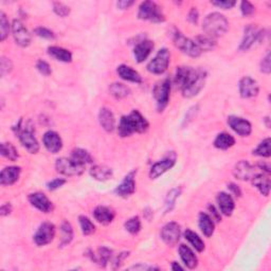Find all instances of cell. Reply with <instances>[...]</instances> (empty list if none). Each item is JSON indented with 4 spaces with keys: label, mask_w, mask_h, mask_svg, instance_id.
<instances>
[{
    "label": "cell",
    "mask_w": 271,
    "mask_h": 271,
    "mask_svg": "<svg viewBox=\"0 0 271 271\" xmlns=\"http://www.w3.org/2000/svg\"><path fill=\"white\" fill-rule=\"evenodd\" d=\"M202 30L206 35L216 39L227 33L229 30V21L222 14L218 12H213L203 19Z\"/></svg>",
    "instance_id": "6da1fadb"
},
{
    "label": "cell",
    "mask_w": 271,
    "mask_h": 271,
    "mask_svg": "<svg viewBox=\"0 0 271 271\" xmlns=\"http://www.w3.org/2000/svg\"><path fill=\"white\" fill-rule=\"evenodd\" d=\"M207 80V71L203 69H194L193 68L190 76L184 83L181 89L182 95L186 99L194 98L199 93L204 87Z\"/></svg>",
    "instance_id": "7a4b0ae2"
},
{
    "label": "cell",
    "mask_w": 271,
    "mask_h": 271,
    "mask_svg": "<svg viewBox=\"0 0 271 271\" xmlns=\"http://www.w3.org/2000/svg\"><path fill=\"white\" fill-rule=\"evenodd\" d=\"M21 123L22 120H19L17 127H15L17 128L16 134L18 135V139L30 154H37L39 152V143L34 135L33 128H31V126L29 125L21 127Z\"/></svg>",
    "instance_id": "3957f363"
},
{
    "label": "cell",
    "mask_w": 271,
    "mask_h": 271,
    "mask_svg": "<svg viewBox=\"0 0 271 271\" xmlns=\"http://www.w3.org/2000/svg\"><path fill=\"white\" fill-rule=\"evenodd\" d=\"M138 18L141 20H147L156 23L164 22L165 16L162 13L159 5L154 1H143L138 11Z\"/></svg>",
    "instance_id": "277c9868"
},
{
    "label": "cell",
    "mask_w": 271,
    "mask_h": 271,
    "mask_svg": "<svg viewBox=\"0 0 271 271\" xmlns=\"http://www.w3.org/2000/svg\"><path fill=\"white\" fill-rule=\"evenodd\" d=\"M172 83L170 79H164L157 83L154 87L153 95L157 104V109L159 112L163 111L170 102Z\"/></svg>",
    "instance_id": "5b68a950"
},
{
    "label": "cell",
    "mask_w": 271,
    "mask_h": 271,
    "mask_svg": "<svg viewBox=\"0 0 271 271\" xmlns=\"http://www.w3.org/2000/svg\"><path fill=\"white\" fill-rule=\"evenodd\" d=\"M173 40L174 44H175V46L179 50H181V52L191 57H198L200 56V54L202 53L199 49V47L195 44L194 40L185 37V36L182 33H180L178 30H174Z\"/></svg>",
    "instance_id": "8992f818"
},
{
    "label": "cell",
    "mask_w": 271,
    "mask_h": 271,
    "mask_svg": "<svg viewBox=\"0 0 271 271\" xmlns=\"http://www.w3.org/2000/svg\"><path fill=\"white\" fill-rule=\"evenodd\" d=\"M55 170L61 175L72 177L80 176L85 171V165L77 163L72 158H58L55 162Z\"/></svg>",
    "instance_id": "52a82bcc"
},
{
    "label": "cell",
    "mask_w": 271,
    "mask_h": 271,
    "mask_svg": "<svg viewBox=\"0 0 271 271\" xmlns=\"http://www.w3.org/2000/svg\"><path fill=\"white\" fill-rule=\"evenodd\" d=\"M171 62V54L166 48L160 49L156 56L147 64V71L153 74H163Z\"/></svg>",
    "instance_id": "ba28073f"
},
{
    "label": "cell",
    "mask_w": 271,
    "mask_h": 271,
    "mask_svg": "<svg viewBox=\"0 0 271 271\" xmlns=\"http://www.w3.org/2000/svg\"><path fill=\"white\" fill-rule=\"evenodd\" d=\"M177 160V156L174 152L168 153L165 157L156 162L155 164H153V166L150 167L149 170V178L150 179H157L158 177H160L161 175H163L165 172H167L168 170L175 165Z\"/></svg>",
    "instance_id": "9c48e42d"
},
{
    "label": "cell",
    "mask_w": 271,
    "mask_h": 271,
    "mask_svg": "<svg viewBox=\"0 0 271 271\" xmlns=\"http://www.w3.org/2000/svg\"><path fill=\"white\" fill-rule=\"evenodd\" d=\"M12 33H13V37L16 45L19 47L27 48L31 44L32 36L21 20H13V23H12Z\"/></svg>",
    "instance_id": "30bf717a"
},
{
    "label": "cell",
    "mask_w": 271,
    "mask_h": 271,
    "mask_svg": "<svg viewBox=\"0 0 271 271\" xmlns=\"http://www.w3.org/2000/svg\"><path fill=\"white\" fill-rule=\"evenodd\" d=\"M55 232H56V229L53 224L48 221L43 222L35 233L34 243L39 247L50 244L54 239V237H55Z\"/></svg>",
    "instance_id": "8fae6325"
},
{
    "label": "cell",
    "mask_w": 271,
    "mask_h": 271,
    "mask_svg": "<svg viewBox=\"0 0 271 271\" xmlns=\"http://www.w3.org/2000/svg\"><path fill=\"white\" fill-rule=\"evenodd\" d=\"M181 236V228L176 221L167 222L161 230V238L168 246H175Z\"/></svg>",
    "instance_id": "7c38bea8"
},
{
    "label": "cell",
    "mask_w": 271,
    "mask_h": 271,
    "mask_svg": "<svg viewBox=\"0 0 271 271\" xmlns=\"http://www.w3.org/2000/svg\"><path fill=\"white\" fill-rule=\"evenodd\" d=\"M262 37V31L257 29L254 25H249L245 28L244 36L242 43L239 45L240 51H248L250 48L253 46L256 41H258Z\"/></svg>",
    "instance_id": "4fadbf2b"
},
{
    "label": "cell",
    "mask_w": 271,
    "mask_h": 271,
    "mask_svg": "<svg viewBox=\"0 0 271 271\" xmlns=\"http://www.w3.org/2000/svg\"><path fill=\"white\" fill-rule=\"evenodd\" d=\"M239 94L243 99L254 98L260 92V86L255 80L250 76H244L238 84Z\"/></svg>",
    "instance_id": "5bb4252c"
},
{
    "label": "cell",
    "mask_w": 271,
    "mask_h": 271,
    "mask_svg": "<svg viewBox=\"0 0 271 271\" xmlns=\"http://www.w3.org/2000/svg\"><path fill=\"white\" fill-rule=\"evenodd\" d=\"M228 124L231 129L240 137H248L252 132V125L251 123L244 118L230 116L228 117Z\"/></svg>",
    "instance_id": "9a60e30c"
},
{
    "label": "cell",
    "mask_w": 271,
    "mask_h": 271,
    "mask_svg": "<svg viewBox=\"0 0 271 271\" xmlns=\"http://www.w3.org/2000/svg\"><path fill=\"white\" fill-rule=\"evenodd\" d=\"M233 175L238 180L248 181V180H251L256 175V172L254 166L252 165L249 161L240 160L235 164V166H234Z\"/></svg>",
    "instance_id": "2e32d148"
},
{
    "label": "cell",
    "mask_w": 271,
    "mask_h": 271,
    "mask_svg": "<svg viewBox=\"0 0 271 271\" xmlns=\"http://www.w3.org/2000/svg\"><path fill=\"white\" fill-rule=\"evenodd\" d=\"M28 199L29 202L31 203L35 209L40 211V212L50 213L53 210V204L51 200L44 194V193H40V192L32 193V194L29 195Z\"/></svg>",
    "instance_id": "e0dca14e"
},
{
    "label": "cell",
    "mask_w": 271,
    "mask_h": 271,
    "mask_svg": "<svg viewBox=\"0 0 271 271\" xmlns=\"http://www.w3.org/2000/svg\"><path fill=\"white\" fill-rule=\"evenodd\" d=\"M135 174L136 172H130L127 174V176H125L123 181L120 183L117 189L114 190V193L120 197L127 198L131 196L136 192V181H135Z\"/></svg>",
    "instance_id": "ac0fdd59"
},
{
    "label": "cell",
    "mask_w": 271,
    "mask_h": 271,
    "mask_svg": "<svg viewBox=\"0 0 271 271\" xmlns=\"http://www.w3.org/2000/svg\"><path fill=\"white\" fill-rule=\"evenodd\" d=\"M43 143L47 150L51 154H57L63 148V140L56 131L49 130L43 137Z\"/></svg>",
    "instance_id": "d6986e66"
},
{
    "label": "cell",
    "mask_w": 271,
    "mask_h": 271,
    "mask_svg": "<svg viewBox=\"0 0 271 271\" xmlns=\"http://www.w3.org/2000/svg\"><path fill=\"white\" fill-rule=\"evenodd\" d=\"M216 200L218 203L219 212L225 216H231L234 209H235V202L230 194L226 192H220L216 197Z\"/></svg>",
    "instance_id": "ffe728a7"
},
{
    "label": "cell",
    "mask_w": 271,
    "mask_h": 271,
    "mask_svg": "<svg viewBox=\"0 0 271 271\" xmlns=\"http://www.w3.org/2000/svg\"><path fill=\"white\" fill-rule=\"evenodd\" d=\"M154 49V43L152 40L148 39H143L139 41L134 49V56L136 58L137 63H143L147 57L149 56V54L152 53Z\"/></svg>",
    "instance_id": "44dd1931"
},
{
    "label": "cell",
    "mask_w": 271,
    "mask_h": 271,
    "mask_svg": "<svg viewBox=\"0 0 271 271\" xmlns=\"http://www.w3.org/2000/svg\"><path fill=\"white\" fill-rule=\"evenodd\" d=\"M21 174V167L19 166H8L4 167L0 174V184L12 185L14 184Z\"/></svg>",
    "instance_id": "7402d4cb"
},
{
    "label": "cell",
    "mask_w": 271,
    "mask_h": 271,
    "mask_svg": "<svg viewBox=\"0 0 271 271\" xmlns=\"http://www.w3.org/2000/svg\"><path fill=\"white\" fill-rule=\"evenodd\" d=\"M93 217L96 221L100 222V224L107 226L113 221L114 217H116V213H114V211L109 207L99 206L93 211Z\"/></svg>",
    "instance_id": "603a6c76"
},
{
    "label": "cell",
    "mask_w": 271,
    "mask_h": 271,
    "mask_svg": "<svg viewBox=\"0 0 271 271\" xmlns=\"http://www.w3.org/2000/svg\"><path fill=\"white\" fill-rule=\"evenodd\" d=\"M99 122L105 131L112 132L116 128V119H114L113 113L110 109L103 107L100 109L99 112Z\"/></svg>",
    "instance_id": "cb8c5ba5"
},
{
    "label": "cell",
    "mask_w": 271,
    "mask_h": 271,
    "mask_svg": "<svg viewBox=\"0 0 271 271\" xmlns=\"http://www.w3.org/2000/svg\"><path fill=\"white\" fill-rule=\"evenodd\" d=\"M128 117L130 119V122L132 124V127L135 129V132L138 134H143L146 132L149 128V123L145 117L142 116V113L138 110H132Z\"/></svg>",
    "instance_id": "d4e9b609"
},
{
    "label": "cell",
    "mask_w": 271,
    "mask_h": 271,
    "mask_svg": "<svg viewBox=\"0 0 271 271\" xmlns=\"http://www.w3.org/2000/svg\"><path fill=\"white\" fill-rule=\"evenodd\" d=\"M117 73L124 81L136 83V84L142 83V76L140 75L139 72L134 70L127 65H120L117 68Z\"/></svg>",
    "instance_id": "484cf974"
},
{
    "label": "cell",
    "mask_w": 271,
    "mask_h": 271,
    "mask_svg": "<svg viewBox=\"0 0 271 271\" xmlns=\"http://www.w3.org/2000/svg\"><path fill=\"white\" fill-rule=\"evenodd\" d=\"M198 226H199L200 231L206 237H211L213 235L215 230V222L208 213H199V216H198Z\"/></svg>",
    "instance_id": "4316f807"
},
{
    "label": "cell",
    "mask_w": 271,
    "mask_h": 271,
    "mask_svg": "<svg viewBox=\"0 0 271 271\" xmlns=\"http://www.w3.org/2000/svg\"><path fill=\"white\" fill-rule=\"evenodd\" d=\"M179 254L185 267L189 269H195L198 265V258L189 246L180 245L179 247Z\"/></svg>",
    "instance_id": "83f0119b"
},
{
    "label": "cell",
    "mask_w": 271,
    "mask_h": 271,
    "mask_svg": "<svg viewBox=\"0 0 271 271\" xmlns=\"http://www.w3.org/2000/svg\"><path fill=\"white\" fill-rule=\"evenodd\" d=\"M253 186L260 191V193L264 196H268L270 193V178L267 174H256V175L251 179Z\"/></svg>",
    "instance_id": "f1b7e54d"
},
{
    "label": "cell",
    "mask_w": 271,
    "mask_h": 271,
    "mask_svg": "<svg viewBox=\"0 0 271 271\" xmlns=\"http://www.w3.org/2000/svg\"><path fill=\"white\" fill-rule=\"evenodd\" d=\"M48 54L53 58H55L58 62L63 63H71L72 62V53L62 47L51 46L48 48Z\"/></svg>",
    "instance_id": "f546056e"
},
{
    "label": "cell",
    "mask_w": 271,
    "mask_h": 271,
    "mask_svg": "<svg viewBox=\"0 0 271 271\" xmlns=\"http://www.w3.org/2000/svg\"><path fill=\"white\" fill-rule=\"evenodd\" d=\"M90 175L98 181H107L112 177L113 173L110 167L99 164L90 168Z\"/></svg>",
    "instance_id": "4dcf8cb0"
},
{
    "label": "cell",
    "mask_w": 271,
    "mask_h": 271,
    "mask_svg": "<svg viewBox=\"0 0 271 271\" xmlns=\"http://www.w3.org/2000/svg\"><path fill=\"white\" fill-rule=\"evenodd\" d=\"M112 254V251L107 248V247H102V248H99L98 251H96V253H92L90 254V258L96 263L98 265H100L101 267H105L106 265L109 262L110 257Z\"/></svg>",
    "instance_id": "1f68e13d"
},
{
    "label": "cell",
    "mask_w": 271,
    "mask_h": 271,
    "mask_svg": "<svg viewBox=\"0 0 271 271\" xmlns=\"http://www.w3.org/2000/svg\"><path fill=\"white\" fill-rule=\"evenodd\" d=\"M235 144V139L228 132H220L216 136L214 140V146L218 149L226 150L228 148L232 147Z\"/></svg>",
    "instance_id": "d6a6232c"
},
{
    "label": "cell",
    "mask_w": 271,
    "mask_h": 271,
    "mask_svg": "<svg viewBox=\"0 0 271 271\" xmlns=\"http://www.w3.org/2000/svg\"><path fill=\"white\" fill-rule=\"evenodd\" d=\"M195 44L199 47V49L202 51H212L214 50V48L216 47V39L210 37V36L202 34V35H198L194 39Z\"/></svg>",
    "instance_id": "836d02e7"
},
{
    "label": "cell",
    "mask_w": 271,
    "mask_h": 271,
    "mask_svg": "<svg viewBox=\"0 0 271 271\" xmlns=\"http://www.w3.org/2000/svg\"><path fill=\"white\" fill-rule=\"evenodd\" d=\"M184 237L197 252H202L204 250V242L196 232L192 231L191 229H186L184 231Z\"/></svg>",
    "instance_id": "e575fe53"
},
{
    "label": "cell",
    "mask_w": 271,
    "mask_h": 271,
    "mask_svg": "<svg viewBox=\"0 0 271 271\" xmlns=\"http://www.w3.org/2000/svg\"><path fill=\"white\" fill-rule=\"evenodd\" d=\"M118 134L121 138H127L130 137L132 134H135V129L132 127V124L128 116H123L121 120H120L118 126Z\"/></svg>",
    "instance_id": "d590c367"
},
{
    "label": "cell",
    "mask_w": 271,
    "mask_h": 271,
    "mask_svg": "<svg viewBox=\"0 0 271 271\" xmlns=\"http://www.w3.org/2000/svg\"><path fill=\"white\" fill-rule=\"evenodd\" d=\"M71 158L82 165L92 163V161H93L90 153H88L87 150L84 148H75L72 150Z\"/></svg>",
    "instance_id": "8d00e7d4"
},
{
    "label": "cell",
    "mask_w": 271,
    "mask_h": 271,
    "mask_svg": "<svg viewBox=\"0 0 271 271\" xmlns=\"http://www.w3.org/2000/svg\"><path fill=\"white\" fill-rule=\"evenodd\" d=\"M109 92L113 98H116L117 100H122L129 95L130 89L122 83H112L109 86Z\"/></svg>",
    "instance_id": "74e56055"
},
{
    "label": "cell",
    "mask_w": 271,
    "mask_h": 271,
    "mask_svg": "<svg viewBox=\"0 0 271 271\" xmlns=\"http://www.w3.org/2000/svg\"><path fill=\"white\" fill-rule=\"evenodd\" d=\"M61 232H62V243L61 246H67L73 239V228L71 224L67 220H64L61 225Z\"/></svg>",
    "instance_id": "f35d334b"
},
{
    "label": "cell",
    "mask_w": 271,
    "mask_h": 271,
    "mask_svg": "<svg viewBox=\"0 0 271 271\" xmlns=\"http://www.w3.org/2000/svg\"><path fill=\"white\" fill-rule=\"evenodd\" d=\"M1 155L4 158L9 159L10 161H16L19 157L16 147L12 143L3 142L1 143Z\"/></svg>",
    "instance_id": "ab89813d"
},
{
    "label": "cell",
    "mask_w": 271,
    "mask_h": 271,
    "mask_svg": "<svg viewBox=\"0 0 271 271\" xmlns=\"http://www.w3.org/2000/svg\"><path fill=\"white\" fill-rule=\"evenodd\" d=\"M271 140L270 138H266V139L263 140L260 144H258L257 147L253 150V155L260 156L263 158H269L271 156Z\"/></svg>",
    "instance_id": "60d3db41"
},
{
    "label": "cell",
    "mask_w": 271,
    "mask_h": 271,
    "mask_svg": "<svg viewBox=\"0 0 271 271\" xmlns=\"http://www.w3.org/2000/svg\"><path fill=\"white\" fill-rule=\"evenodd\" d=\"M124 228L128 233L135 235V234H138L141 230V220L138 216H134V217L129 218L125 222Z\"/></svg>",
    "instance_id": "b9f144b4"
},
{
    "label": "cell",
    "mask_w": 271,
    "mask_h": 271,
    "mask_svg": "<svg viewBox=\"0 0 271 271\" xmlns=\"http://www.w3.org/2000/svg\"><path fill=\"white\" fill-rule=\"evenodd\" d=\"M79 220H80V226H81L82 232L84 235L88 236L95 231V226L93 225V222L87 217V216L81 215L79 217Z\"/></svg>",
    "instance_id": "7bdbcfd3"
},
{
    "label": "cell",
    "mask_w": 271,
    "mask_h": 271,
    "mask_svg": "<svg viewBox=\"0 0 271 271\" xmlns=\"http://www.w3.org/2000/svg\"><path fill=\"white\" fill-rule=\"evenodd\" d=\"M10 32V22L3 12H0V40L4 41L8 38Z\"/></svg>",
    "instance_id": "ee69618b"
},
{
    "label": "cell",
    "mask_w": 271,
    "mask_h": 271,
    "mask_svg": "<svg viewBox=\"0 0 271 271\" xmlns=\"http://www.w3.org/2000/svg\"><path fill=\"white\" fill-rule=\"evenodd\" d=\"M180 193H181V190L180 189H173L170 192L167 193L166 199H165V211L166 212H171L173 210L174 206H175L176 199L179 197Z\"/></svg>",
    "instance_id": "f6af8a7d"
},
{
    "label": "cell",
    "mask_w": 271,
    "mask_h": 271,
    "mask_svg": "<svg viewBox=\"0 0 271 271\" xmlns=\"http://www.w3.org/2000/svg\"><path fill=\"white\" fill-rule=\"evenodd\" d=\"M12 69H13V63L11 62V59L2 56L1 59H0V75L2 77L5 76L10 73Z\"/></svg>",
    "instance_id": "bcb514c9"
},
{
    "label": "cell",
    "mask_w": 271,
    "mask_h": 271,
    "mask_svg": "<svg viewBox=\"0 0 271 271\" xmlns=\"http://www.w3.org/2000/svg\"><path fill=\"white\" fill-rule=\"evenodd\" d=\"M53 11L59 17H67L70 14V8L63 2H53Z\"/></svg>",
    "instance_id": "7dc6e473"
},
{
    "label": "cell",
    "mask_w": 271,
    "mask_h": 271,
    "mask_svg": "<svg viewBox=\"0 0 271 271\" xmlns=\"http://www.w3.org/2000/svg\"><path fill=\"white\" fill-rule=\"evenodd\" d=\"M34 33L38 36V37L53 40L55 39V34H54L51 30L44 28V27H38L34 30Z\"/></svg>",
    "instance_id": "c3c4849f"
},
{
    "label": "cell",
    "mask_w": 271,
    "mask_h": 271,
    "mask_svg": "<svg viewBox=\"0 0 271 271\" xmlns=\"http://www.w3.org/2000/svg\"><path fill=\"white\" fill-rule=\"evenodd\" d=\"M36 69H37L40 73L45 76H49L52 73L50 65L47 62L43 61V59H39V61L36 63Z\"/></svg>",
    "instance_id": "681fc988"
},
{
    "label": "cell",
    "mask_w": 271,
    "mask_h": 271,
    "mask_svg": "<svg viewBox=\"0 0 271 271\" xmlns=\"http://www.w3.org/2000/svg\"><path fill=\"white\" fill-rule=\"evenodd\" d=\"M240 12H242L243 16H251L255 12L254 5L249 1H242L240 3Z\"/></svg>",
    "instance_id": "f907efd6"
},
{
    "label": "cell",
    "mask_w": 271,
    "mask_h": 271,
    "mask_svg": "<svg viewBox=\"0 0 271 271\" xmlns=\"http://www.w3.org/2000/svg\"><path fill=\"white\" fill-rule=\"evenodd\" d=\"M261 71L265 74H269L271 72V57H270V53L268 52L266 54L262 62H261Z\"/></svg>",
    "instance_id": "816d5d0a"
},
{
    "label": "cell",
    "mask_w": 271,
    "mask_h": 271,
    "mask_svg": "<svg viewBox=\"0 0 271 271\" xmlns=\"http://www.w3.org/2000/svg\"><path fill=\"white\" fill-rule=\"evenodd\" d=\"M66 183V180L63 179V178H55V179H53L51 180V181H49L47 183V188L49 191H55L59 188H62V186Z\"/></svg>",
    "instance_id": "f5cc1de1"
},
{
    "label": "cell",
    "mask_w": 271,
    "mask_h": 271,
    "mask_svg": "<svg viewBox=\"0 0 271 271\" xmlns=\"http://www.w3.org/2000/svg\"><path fill=\"white\" fill-rule=\"evenodd\" d=\"M211 3L215 5V7L220 8V9L230 10L233 7H235L236 1H231V0H229V1H228V0H227V1H211Z\"/></svg>",
    "instance_id": "db71d44e"
},
{
    "label": "cell",
    "mask_w": 271,
    "mask_h": 271,
    "mask_svg": "<svg viewBox=\"0 0 271 271\" xmlns=\"http://www.w3.org/2000/svg\"><path fill=\"white\" fill-rule=\"evenodd\" d=\"M198 19H199V13H198V11L196 8H192L191 11L189 12V15H188V20L193 23V25H196L198 22Z\"/></svg>",
    "instance_id": "11a10c76"
},
{
    "label": "cell",
    "mask_w": 271,
    "mask_h": 271,
    "mask_svg": "<svg viewBox=\"0 0 271 271\" xmlns=\"http://www.w3.org/2000/svg\"><path fill=\"white\" fill-rule=\"evenodd\" d=\"M228 189L230 190V192L232 193L234 196H236V197L242 196V190H240V188H239L237 184H235V183H229L228 184Z\"/></svg>",
    "instance_id": "9f6ffc18"
},
{
    "label": "cell",
    "mask_w": 271,
    "mask_h": 271,
    "mask_svg": "<svg viewBox=\"0 0 271 271\" xmlns=\"http://www.w3.org/2000/svg\"><path fill=\"white\" fill-rule=\"evenodd\" d=\"M209 211L211 212V217H212L213 219H215L216 221H220L221 220V216H220V212L219 211L216 210V208L214 206H209Z\"/></svg>",
    "instance_id": "6f0895ef"
},
{
    "label": "cell",
    "mask_w": 271,
    "mask_h": 271,
    "mask_svg": "<svg viewBox=\"0 0 271 271\" xmlns=\"http://www.w3.org/2000/svg\"><path fill=\"white\" fill-rule=\"evenodd\" d=\"M11 212H12V206L10 202L3 203L1 208H0V214H1V216H8L11 214Z\"/></svg>",
    "instance_id": "680465c9"
},
{
    "label": "cell",
    "mask_w": 271,
    "mask_h": 271,
    "mask_svg": "<svg viewBox=\"0 0 271 271\" xmlns=\"http://www.w3.org/2000/svg\"><path fill=\"white\" fill-rule=\"evenodd\" d=\"M134 3H135V1H132V0H127V1H126V0H122V1H119L117 3V5L120 10H127Z\"/></svg>",
    "instance_id": "91938a15"
},
{
    "label": "cell",
    "mask_w": 271,
    "mask_h": 271,
    "mask_svg": "<svg viewBox=\"0 0 271 271\" xmlns=\"http://www.w3.org/2000/svg\"><path fill=\"white\" fill-rule=\"evenodd\" d=\"M128 255H129V252H123V253L119 254L118 257L116 258V261H114V265H116V266H114V268L120 267V264H122V262H123V261L125 260V258L127 257Z\"/></svg>",
    "instance_id": "94428289"
},
{
    "label": "cell",
    "mask_w": 271,
    "mask_h": 271,
    "mask_svg": "<svg viewBox=\"0 0 271 271\" xmlns=\"http://www.w3.org/2000/svg\"><path fill=\"white\" fill-rule=\"evenodd\" d=\"M257 166L261 171H263L265 174H267V175H269V174L271 173L270 165H269V163H267V162H260V163L257 164Z\"/></svg>",
    "instance_id": "6125c7cd"
},
{
    "label": "cell",
    "mask_w": 271,
    "mask_h": 271,
    "mask_svg": "<svg viewBox=\"0 0 271 271\" xmlns=\"http://www.w3.org/2000/svg\"><path fill=\"white\" fill-rule=\"evenodd\" d=\"M172 270L176 271V270H183V267L180 266V265L177 262H173L172 263Z\"/></svg>",
    "instance_id": "be15d7a7"
},
{
    "label": "cell",
    "mask_w": 271,
    "mask_h": 271,
    "mask_svg": "<svg viewBox=\"0 0 271 271\" xmlns=\"http://www.w3.org/2000/svg\"><path fill=\"white\" fill-rule=\"evenodd\" d=\"M264 121H265V123H266V126L267 127L269 128L270 127V119H269V117H266L264 119Z\"/></svg>",
    "instance_id": "e7e4bbea"
}]
</instances>
